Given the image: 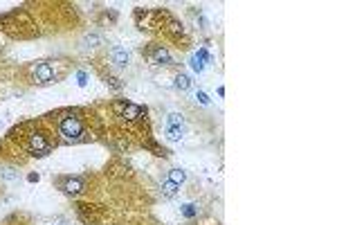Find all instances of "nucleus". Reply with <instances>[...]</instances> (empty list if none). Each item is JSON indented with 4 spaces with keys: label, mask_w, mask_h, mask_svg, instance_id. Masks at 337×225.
Wrapping results in <instances>:
<instances>
[{
    "label": "nucleus",
    "mask_w": 337,
    "mask_h": 225,
    "mask_svg": "<svg viewBox=\"0 0 337 225\" xmlns=\"http://www.w3.org/2000/svg\"><path fill=\"white\" fill-rule=\"evenodd\" d=\"M58 133H61V140L67 144H79L85 140V128L81 124V120L72 112H63L58 117Z\"/></svg>",
    "instance_id": "obj_1"
},
{
    "label": "nucleus",
    "mask_w": 337,
    "mask_h": 225,
    "mask_svg": "<svg viewBox=\"0 0 337 225\" xmlns=\"http://www.w3.org/2000/svg\"><path fill=\"white\" fill-rule=\"evenodd\" d=\"M115 112L119 117L128 122H135V120H142L146 115V108L144 106H137V104H130V102H115Z\"/></svg>",
    "instance_id": "obj_2"
},
{
    "label": "nucleus",
    "mask_w": 337,
    "mask_h": 225,
    "mask_svg": "<svg viewBox=\"0 0 337 225\" xmlns=\"http://www.w3.org/2000/svg\"><path fill=\"white\" fill-rule=\"evenodd\" d=\"M31 79L38 86H47L56 79V72H54V68L49 66V63H36V66L31 68Z\"/></svg>",
    "instance_id": "obj_3"
},
{
    "label": "nucleus",
    "mask_w": 337,
    "mask_h": 225,
    "mask_svg": "<svg viewBox=\"0 0 337 225\" xmlns=\"http://www.w3.org/2000/svg\"><path fill=\"white\" fill-rule=\"evenodd\" d=\"M27 148H29L31 156H47L52 144L47 142V138L43 133H31L29 140H27Z\"/></svg>",
    "instance_id": "obj_4"
},
{
    "label": "nucleus",
    "mask_w": 337,
    "mask_h": 225,
    "mask_svg": "<svg viewBox=\"0 0 337 225\" xmlns=\"http://www.w3.org/2000/svg\"><path fill=\"white\" fill-rule=\"evenodd\" d=\"M148 61L155 63V66H171V54L166 48H162V45H153L151 50H148Z\"/></svg>",
    "instance_id": "obj_5"
},
{
    "label": "nucleus",
    "mask_w": 337,
    "mask_h": 225,
    "mask_svg": "<svg viewBox=\"0 0 337 225\" xmlns=\"http://www.w3.org/2000/svg\"><path fill=\"white\" fill-rule=\"evenodd\" d=\"M61 189L67 194V196H76V194H81L85 189V182L81 178H67L61 182Z\"/></svg>",
    "instance_id": "obj_6"
},
{
    "label": "nucleus",
    "mask_w": 337,
    "mask_h": 225,
    "mask_svg": "<svg viewBox=\"0 0 337 225\" xmlns=\"http://www.w3.org/2000/svg\"><path fill=\"white\" fill-rule=\"evenodd\" d=\"M110 56H112V63H115L117 68H126L128 66V61H130V56H128V52H126L124 48H112V52H110Z\"/></svg>",
    "instance_id": "obj_7"
},
{
    "label": "nucleus",
    "mask_w": 337,
    "mask_h": 225,
    "mask_svg": "<svg viewBox=\"0 0 337 225\" xmlns=\"http://www.w3.org/2000/svg\"><path fill=\"white\" fill-rule=\"evenodd\" d=\"M178 187H180V184L171 182V180H166V182H162V196H166V198H173L175 194H178Z\"/></svg>",
    "instance_id": "obj_8"
},
{
    "label": "nucleus",
    "mask_w": 337,
    "mask_h": 225,
    "mask_svg": "<svg viewBox=\"0 0 337 225\" xmlns=\"http://www.w3.org/2000/svg\"><path fill=\"white\" fill-rule=\"evenodd\" d=\"M169 180L171 182H175V184H182L184 180H187V174H184L182 169H171L169 171Z\"/></svg>",
    "instance_id": "obj_9"
},
{
    "label": "nucleus",
    "mask_w": 337,
    "mask_h": 225,
    "mask_svg": "<svg viewBox=\"0 0 337 225\" xmlns=\"http://www.w3.org/2000/svg\"><path fill=\"white\" fill-rule=\"evenodd\" d=\"M166 138H169L171 142L182 140V128H178V126H166Z\"/></svg>",
    "instance_id": "obj_10"
},
{
    "label": "nucleus",
    "mask_w": 337,
    "mask_h": 225,
    "mask_svg": "<svg viewBox=\"0 0 337 225\" xmlns=\"http://www.w3.org/2000/svg\"><path fill=\"white\" fill-rule=\"evenodd\" d=\"M189 86H191V81H189V76H187V74H178V76H175V88L187 90Z\"/></svg>",
    "instance_id": "obj_11"
},
{
    "label": "nucleus",
    "mask_w": 337,
    "mask_h": 225,
    "mask_svg": "<svg viewBox=\"0 0 337 225\" xmlns=\"http://www.w3.org/2000/svg\"><path fill=\"white\" fill-rule=\"evenodd\" d=\"M169 126H178V128H182V115H180V112H171L169 115Z\"/></svg>",
    "instance_id": "obj_12"
},
{
    "label": "nucleus",
    "mask_w": 337,
    "mask_h": 225,
    "mask_svg": "<svg viewBox=\"0 0 337 225\" xmlns=\"http://www.w3.org/2000/svg\"><path fill=\"white\" fill-rule=\"evenodd\" d=\"M83 43H90V45L94 48V45H99V43H101V38H99L97 34H88V36L83 38Z\"/></svg>",
    "instance_id": "obj_13"
},
{
    "label": "nucleus",
    "mask_w": 337,
    "mask_h": 225,
    "mask_svg": "<svg viewBox=\"0 0 337 225\" xmlns=\"http://www.w3.org/2000/svg\"><path fill=\"white\" fill-rule=\"evenodd\" d=\"M182 214H184V216H196V214H198V210H196V205H184V210H182Z\"/></svg>",
    "instance_id": "obj_14"
},
{
    "label": "nucleus",
    "mask_w": 337,
    "mask_h": 225,
    "mask_svg": "<svg viewBox=\"0 0 337 225\" xmlns=\"http://www.w3.org/2000/svg\"><path fill=\"white\" fill-rule=\"evenodd\" d=\"M196 99L202 104V106H207V104H209V97H207V94L202 92V90H198V92H196Z\"/></svg>",
    "instance_id": "obj_15"
},
{
    "label": "nucleus",
    "mask_w": 337,
    "mask_h": 225,
    "mask_svg": "<svg viewBox=\"0 0 337 225\" xmlns=\"http://www.w3.org/2000/svg\"><path fill=\"white\" fill-rule=\"evenodd\" d=\"M27 180H29V182H38V174H29Z\"/></svg>",
    "instance_id": "obj_16"
},
{
    "label": "nucleus",
    "mask_w": 337,
    "mask_h": 225,
    "mask_svg": "<svg viewBox=\"0 0 337 225\" xmlns=\"http://www.w3.org/2000/svg\"><path fill=\"white\" fill-rule=\"evenodd\" d=\"M76 76H79V84H85V74H83V72H79Z\"/></svg>",
    "instance_id": "obj_17"
},
{
    "label": "nucleus",
    "mask_w": 337,
    "mask_h": 225,
    "mask_svg": "<svg viewBox=\"0 0 337 225\" xmlns=\"http://www.w3.org/2000/svg\"><path fill=\"white\" fill-rule=\"evenodd\" d=\"M58 225H65V223H58Z\"/></svg>",
    "instance_id": "obj_18"
}]
</instances>
